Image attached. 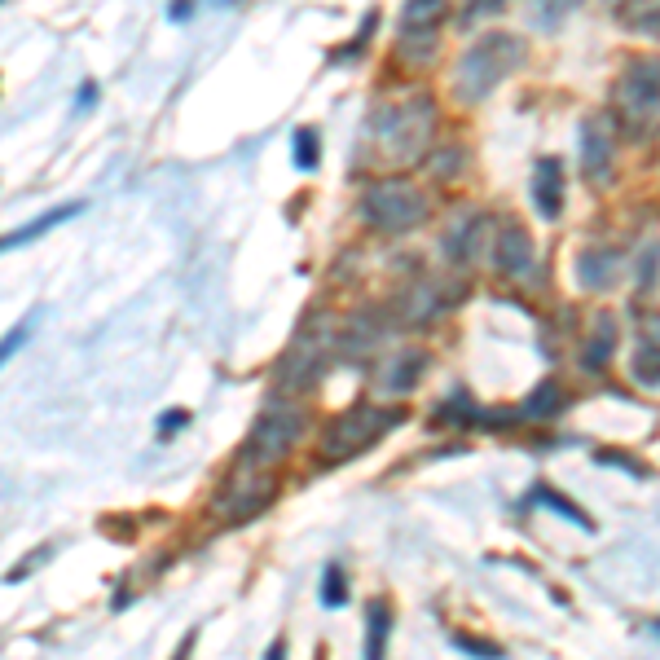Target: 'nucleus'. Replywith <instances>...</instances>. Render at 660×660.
Wrapping results in <instances>:
<instances>
[{"label":"nucleus","instance_id":"14","mask_svg":"<svg viewBox=\"0 0 660 660\" xmlns=\"http://www.w3.org/2000/svg\"><path fill=\"white\" fill-rule=\"evenodd\" d=\"M172 18H176V22L190 18V0H176V5H172Z\"/></svg>","mask_w":660,"mask_h":660},{"label":"nucleus","instance_id":"11","mask_svg":"<svg viewBox=\"0 0 660 660\" xmlns=\"http://www.w3.org/2000/svg\"><path fill=\"white\" fill-rule=\"evenodd\" d=\"M295 163H300V168H313L317 163V132L313 128L295 132Z\"/></svg>","mask_w":660,"mask_h":660},{"label":"nucleus","instance_id":"12","mask_svg":"<svg viewBox=\"0 0 660 660\" xmlns=\"http://www.w3.org/2000/svg\"><path fill=\"white\" fill-rule=\"evenodd\" d=\"M348 599V586H344V572L339 568H330L326 572V586H322V603L326 608H339V603Z\"/></svg>","mask_w":660,"mask_h":660},{"label":"nucleus","instance_id":"3","mask_svg":"<svg viewBox=\"0 0 660 660\" xmlns=\"http://www.w3.org/2000/svg\"><path fill=\"white\" fill-rule=\"evenodd\" d=\"M295 432H300V418H295V414L264 418V423L256 427V440L247 445V454H251V458H260V462H273V458H278L282 449L295 440Z\"/></svg>","mask_w":660,"mask_h":660},{"label":"nucleus","instance_id":"15","mask_svg":"<svg viewBox=\"0 0 660 660\" xmlns=\"http://www.w3.org/2000/svg\"><path fill=\"white\" fill-rule=\"evenodd\" d=\"M269 660H286V652H282V643H273V647H269Z\"/></svg>","mask_w":660,"mask_h":660},{"label":"nucleus","instance_id":"9","mask_svg":"<svg viewBox=\"0 0 660 660\" xmlns=\"http://www.w3.org/2000/svg\"><path fill=\"white\" fill-rule=\"evenodd\" d=\"M388 625L392 616L383 603H374L370 608V625H366V660H383V643H388Z\"/></svg>","mask_w":660,"mask_h":660},{"label":"nucleus","instance_id":"7","mask_svg":"<svg viewBox=\"0 0 660 660\" xmlns=\"http://www.w3.org/2000/svg\"><path fill=\"white\" fill-rule=\"evenodd\" d=\"M71 216H80V203H66V207H58V212H44L40 220H31L22 234H14V238H5V247L14 251V247H22V242H31V238H40L44 229H53V225H62V220H71Z\"/></svg>","mask_w":660,"mask_h":660},{"label":"nucleus","instance_id":"6","mask_svg":"<svg viewBox=\"0 0 660 660\" xmlns=\"http://www.w3.org/2000/svg\"><path fill=\"white\" fill-rule=\"evenodd\" d=\"M537 207H542L546 216L559 212V163L555 159L537 163Z\"/></svg>","mask_w":660,"mask_h":660},{"label":"nucleus","instance_id":"8","mask_svg":"<svg viewBox=\"0 0 660 660\" xmlns=\"http://www.w3.org/2000/svg\"><path fill=\"white\" fill-rule=\"evenodd\" d=\"M440 9H445V0H410V9H405L401 31H405V36H414V31L436 27V22H440Z\"/></svg>","mask_w":660,"mask_h":660},{"label":"nucleus","instance_id":"2","mask_svg":"<svg viewBox=\"0 0 660 660\" xmlns=\"http://www.w3.org/2000/svg\"><path fill=\"white\" fill-rule=\"evenodd\" d=\"M515 58H520V44L515 40H506V36H489V40H480L476 44V53H471L467 62H462V88H467V93H489L493 84L502 80L506 71H511L515 66Z\"/></svg>","mask_w":660,"mask_h":660},{"label":"nucleus","instance_id":"10","mask_svg":"<svg viewBox=\"0 0 660 660\" xmlns=\"http://www.w3.org/2000/svg\"><path fill=\"white\" fill-rule=\"evenodd\" d=\"M537 498H542V502L550 506V511H559V515H564V520H572V524H581V528H590V515H581V511H577V506H572L568 498H559V493H555V489H542V493H537Z\"/></svg>","mask_w":660,"mask_h":660},{"label":"nucleus","instance_id":"5","mask_svg":"<svg viewBox=\"0 0 660 660\" xmlns=\"http://www.w3.org/2000/svg\"><path fill=\"white\" fill-rule=\"evenodd\" d=\"M528 260H533V242H528V234H524L520 225H511V229L502 234V269L524 273Z\"/></svg>","mask_w":660,"mask_h":660},{"label":"nucleus","instance_id":"4","mask_svg":"<svg viewBox=\"0 0 660 660\" xmlns=\"http://www.w3.org/2000/svg\"><path fill=\"white\" fill-rule=\"evenodd\" d=\"M581 154H586V172L599 176L603 163H608V154H612V137H608V128H603V119H590V124L581 128Z\"/></svg>","mask_w":660,"mask_h":660},{"label":"nucleus","instance_id":"1","mask_svg":"<svg viewBox=\"0 0 660 660\" xmlns=\"http://www.w3.org/2000/svg\"><path fill=\"white\" fill-rule=\"evenodd\" d=\"M366 216L383 234H401V229H414L427 216V198L405 181H383L366 194Z\"/></svg>","mask_w":660,"mask_h":660},{"label":"nucleus","instance_id":"13","mask_svg":"<svg viewBox=\"0 0 660 660\" xmlns=\"http://www.w3.org/2000/svg\"><path fill=\"white\" fill-rule=\"evenodd\" d=\"M454 643L462 647V652H471V656H489V660L502 656V652H493V647H484V643H471V638H454Z\"/></svg>","mask_w":660,"mask_h":660}]
</instances>
